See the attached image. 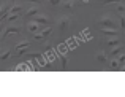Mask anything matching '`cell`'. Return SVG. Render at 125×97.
I'll return each mask as SVG.
<instances>
[{
    "mask_svg": "<svg viewBox=\"0 0 125 97\" xmlns=\"http://www.w3.org/2000/svg\"><path fill=\"white\" fill-rule=\"evenodd\" d=\"M97 22H98L100 27H116V21L113 19L111 14H103Z\"/></svg>",
    "mask_w": 125,
    "mask_h": 97,
    "instance_id": "6da1fadb",
    "label": "cell"
},
{
    "mask_svg": "<svg viewBox=\"0 0 125 97\" xmlns=\"http://www.w3.org/2000/svg\"><path fill=\"white\" fill-rule=\"evenodd\" d=\"M51 32H52V27L41 29L40 32H35V33H33V38H35V40H43V38H46V37L51 35Z\"/></svg>",
    "mask_w": 125,
    "mask_h": 97,
    "instance_id": "7a4b0ae2",
    "label": "cell"
},
{
    "mask_svg": "<svg viewBox=\"0 0 125 97\" xmlns=\"http://www.w3.org/2000/svg\"><path fill=\"white\" fill-rule=\"evenodd\" d=\"M70 22H71V19L70 18H67V16H63V18H60L59 19V32H65L68 29V26H70Z\"/></svg>",
    "mask_w": 125,
    "mask_h": 97,
    "instance_id": "3957f363",
    "label": "cell"
},
{
    "mask_svg": "<svg viewBox=\"0 0 125 97\" xmlns=\"http://www.w3.org/2000/svg\"><path fill=\"white\" fill-rule=\"evenodd\" d=\"M32 21H35L37 22V24H49V22H51V18H49V16H46V14H40V13H38V14H35L33 16V19H32Z\"/></svg>",
    "mask_w": 125,
    "mask_h": 97,
    "instance_id": "277c9868",
    "label": "cell"
},
{
    "mask_svg": "<svg viewBox=\"0 0 125 97\" xmlns=\"http://www.w3.org/2000/svg\"><path fill=\"white\" fill-rule=\"evenodd\" d=\"M11 33H21V27H19V26H10V27L3 29L2 37H8V35H11Z\"/></svg>",
    "mask_w": 125,
    "mask_h": 97,
    "instance_id": "5b68a950",
    "label": "cell"
},
{
    "mask_svg": "<svg viewBox=\"0 0 125 97\" xmlns=\"http://www.w3.org/2000/svg\"><path fill=\"white\" fill-rule=\"evenodd\" d=\"M25 29H27V32H30V33H35V32H38V30H41V26L40 24H37L35 21H29L27 22V26H25Z\"/></svg>",
    "mask_w": 125,
    "mask_h": 97,
    "instance_id": "8992f818",
    "label": "cell"
},
{
    "mask_svg": "<svg viewBox=\"0 0 125 97\" xmlns=\"http://www.w3.org/2000/svg\"><path fill=\"white\" fill-rule=\"evenodd\" d=\"M100 30H101V33H104V35H109V37L119 35V30H117L116 27H101Z\"/></svg>",
    "mask_w": 125,
    "mask_h": 97,
    "instance_id": "52a82bcc",
    "label": "cell"
},
{
    "mask_svg": "<svg viewBox=\"0 0 125 97\" xmlns=\"http://www.w3.org/2000/svg\"><path fill=\"white\" fill-rule=\"evenodd\" d=\"M38 13H40V8H38V6H30L29 10H25L24 16H25V18H33V16L38 14Z\"/></svg>",
    "mask_w": 125,
    "mask_h": 97,
    "instance_id": "ba28073f",
    "label": "cell"
},
{
    "mask_svg": "<svg viewBox=\"0 0 125 97\" xmlns=\"http://www.w3.org/2000/svg\"><path fill=\"white\" fill-rule=\"evenodd\" d=\"M119 42H120V40L117 38V35H116V37H111V38L104 40V45H106V48H113V46L119 45Z\"/></svg>",
    "mask_w": 125,
    "mask_h": 97,
    "instance_id": "9c48e42d",
    "label": "cell"
},
{
    "mask_svg": "<svg viewBox=\"0 0 125 97\" xmlns=\"http://www.w3.org/2000/svg\"><path fill=\"white\" fill-rule=\"evenodd\" d=\"M124 51V46L120 45H116V46H113L111 48V51H109V56H113V57H116V56H119V53H122Z\"/></svg>",
    "mask_w": 125,
    "mask_h": 97,
    "instance_id": "30bf717a",
    "label": "cell"
},
{
    "mask_svg": "<svg viewBox=\"0 0 125 97\" xmlns=\"http://www.w3.org/2000/svg\"><path fill=\"white\" fill-rule=\"evenodd\" d=\"M74 6H76V0H67V2H63V8L68 10V11L74 10Z\"/></svg>",
    "mask_w": 125,
    "mask_h": 97,
    "instance_id": "8fae6325",
    "label": "cell"
},
{
    "mask_svg": "<svg viewBox=\"0 0 125 97\" xmlns=\"http://www.w3.org/2000/svg\"><path fill=\"white\" fill-rule=\"evenodd\" d=\"M97 61L100 62V64H106V62H108V56H106V53H104V51H100V53L97 54Z\"/></svg>",
    "mask_w": 125,
    "mask_h": 97,
    "instance_id": "7c38bea8",
    "label": "cell"
},
{
    "mask_svg": "<svg viewBox=\"0 0 125 97\" xmlns=\"http://www.w3.org/2000/svg\"><path fill=\"white\" fill-rule=\"evenodd\" d=\"M114 10H116L117 13L122 14V13H125V5H124V3H120V2H116V3H114Z\"/></svg>",
    "mask_w": 125,
    "mask_h": 97,
    "instance_id": "4fadbf2b",
    "label": "cell"
},
{
    "mask_svg": "<svg viewBox=\"0 0 125 97\" xmlns=\"http://www.w3.org/2000/svg\"><path fill=\"white\" fill-rule=\"evenodd\" d=\"M21 11H22V5H13L11 8H8V14L10 13H19L21 14Z\"/></svg>",
    "mask_w": 125,
    "mask_h": 97,
    "instance_id": "5bb4252c",
    "label": "cell"
},
{
    "mask_svg": "<svg viewBox=\"0 0 125 97\" xmlns=\"http://www.w3.org/2000/svg\"><path fill=\"white\" fill-rule=\"evenodd\" d=\"M11 56V51L10 49H6V51H3V53H0V62H3V61H6V59Z\"/></svg>",
    "mask_w": 125,
    "mask_h": 97,
    "instance_id": "9a60e30c",
    "label": "cell"
},
{
    "mask_svg": "<svg viewBox=\"0 0 125 97\" xmlns=\"http://www.w3.org/2000/svg\"><path fill=\"white\" fill-rule=\"evenodd\" d=\"M67 65H68L67 56H65V54H60V67H62V69H67Z\"/></svg>",
    "mask_w": 125,
    "mask_h": 97,
    "instance_id": "2e32d148",
    "label": "cell"
},
{
    "mask_svg": "<svg viewBox=\"0 0 125 97\" xmlns=\"http://www.w3.org/2000/svg\"><path fill=\"white\" fill-rule=\"evenodd\" d=\"M120 67V64H119V61H117V57L116 59H113V61L109 62V69H113V70H117Z\"/></svg>",
    "mask_w": 125,
    "mask_h": 97,
    "instance_id": "e0dca14e",
    "label": "cell"
},
{
    "mask_svg": "<svg viewBox=\"0 0 125 97\" xmlns=\"http://www.w3.org/2000/svg\"><path fill=\"white\" fill-rule=\"evenodd\" d=\"M29 46H30V42H27V40H25V42L18 43V45H16V49H21V48H29Z\"/></svg>",
    "mask_w": 125,
    "mask_h": 97,
    "instance_id": "ac0fdd59",
    "label": "cell"
},
{
    "mask_svg": "<svg viewBox=\"0 0 125 97\" xmlns=\"http://www.w3.org/2000/svg\"><path fill=\"white\" fill-rule=\"evenodd\" d=\"M116 2H120V0H97V3H100V5H109V3H116Z\"/></svg>",
    "mask_w": 125,
    "mask_h": 97,
    "instance_id": "d6986e66",
    "label": "cell"
},
{
    "mask_svg": "<svg viewBox=\"0 0 125 97\" xmlns=\"http://www.w3.org/2000/svg\"><path fill=\"white\" fill-rule=\"evenodd\" d=\"M119 24H120V29H122V30H125V16H124V14L119 16Z\"/></svg>",
    "mask_w": 125,
    "mask_h": 97,
    "instance_id": "ffe728a7",
    "label": "cell"
},
{
    "mask_svg": "<svg viewBox=\"0 0 125 97\" xmlns=\"http://www.w3.org/2000/svg\"><path fill=\"white\" fill-rule=\"evenodd\" d=\"M48 3L51 6H57V5H60V3H62V0H48Z\"/></svg>",
    "mask_w": 125,
    "mask_h": 97,
    "instance_id": "44dd1931",
    "label": "cell"
},
{
    "mask_svg": "<svg viewBox=\"0 0 125 97\" xmlns=\"http://www.w3.org/2000/svg\"><path fill=\"white\" fill-rule=\"evenodd\" d=\"M117 61H119V64H120V65H122V64H124V62H125V54H120V56H119V57H117Z\"/></svg>",
    "mask_w": 125,
    "mask_h": 97,
    "instance_id": "7402d4cb",
    "label": "cell"
},
{
    "mask_svg": "<svg viewBox=\"0 0 125 97\" xmlns=\"http://www.w3.org/2000/svg\"><path fill=\"white\" fill-rule=\"evenodd\" d=\"M27 2H30V3H41V0H27Z\"/></svg>",
    "mask_w": 125,
    "mask_h": 97,
    "instance_id": "603a6c76",
    "label": "cell"
},
{
    "mask_svg": "<svg viewBox=\"0 0 125 97\" xmlns=\"http://www.w3.org/2000/svg\"><path fill=\"white\" fill-rule=\"evenodd\" d=\"M2 33H3V26L0 24V37H2Z\"/></svg>",
    "mask_w": 125,
    "mask_h": 97,
    "instance_id": "cb8c5ba5",
    "label": "cell"
},
{
    "mask_svg": "<svg viewBox=\"0 0 125 97\" xmlns=\"http://www.w3.org/2000/svg\"><path fill=\"white\" fill-rule=\"evenodd\" d=\"M120 70H122V72H125V65H122V67H119Z\"/></svg>",
    "mask_w": 125,
    "mask_h": 97,
    "instance_id": "d4e9b609",
    "label": "cell"
},
{
    "mask_svg": "<svg viewBox=\"0 0 125 97\" xmlns=\"http://www.w3.org/2000/svg\"><path fill=\"white\" fill-rule=\"evenodd\" d=\"M8 2H10V3H16V2H18V0H8Z\"/></svg>",
    "mask_w": 125,
    "mask_h": 97,
    "instance_id": "484cf974",
    "label": "cell"
},
{
    "mask_svg": "<svg viewBox=\"0 0 125 97\" xmlns=\"http://www.w3.org/2000/svg\"><path fill=\"white\" fill-rule=\"evenodd\" d=\"M0 8H2V3H0Z\"/></svg>",
    "mask_w": 125,
    "mask_h": 97,
    "instance_id": "4316f807",
    "label": "cell"
}]
</instances>
